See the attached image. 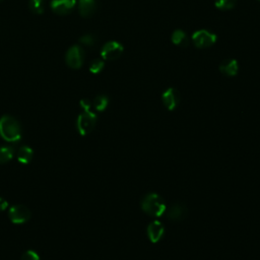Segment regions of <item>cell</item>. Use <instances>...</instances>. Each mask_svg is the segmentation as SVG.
<instances>
[{"label":"cell","mask_w":260,"mask_h":260,"mask_svg":"<svg viewBox=\"0 0 260 260\" xmlns=\"http://www.w3.org/2000/svg\"><path fill=\"white\" fill-rule=\"evenodd\" d=\"M0 136L8 142H18L21 139V125L15 117L4 115L0 118Z\"/></svg>","instance_id":"6da1fadb"},{"label":"cell","mask_w":260,"mask_h":260,"mask_svg":"<svg viewBox=\"0 0 260 260\" xmlns=\"http://www.w3.org/2000/svg\"><path fill=\"white\" fill-rule=\"evenodd\" d=\"M140 206L145 214L156 218L162 217L167 210V205L162 196L156 192L147 193L142 198Z\"/></svg>","instance_id":"7a4b0ae2"},{"label":"cell","mask_w":260,"mask_h":260,"mask_svg":"<svg viewBox=\"0 0 260 260\" xmlns=\"http://www.w3.org/2000/svg\"><path fill=\"white\" fill-rule=\"evenodd\" d=\"M97 123V116L92 111H83V113H81L77 122L78 130L80 135L84 136L90 134L96 126Z\"/></svg>","instance_id":"3957f363"},{"label":"cell","mask_w":260,"mask_h":260,"mask_svg":"<svg viewBox=\"0 0 260 260\" xmlns=\"http://www.w3.org/2000/svg\"><path fill=\"white\" fill-rule=\"evenodd\" d=\"M31 210L22 204H17L11 206L8 210L9 220L17 225L26 224L31 219Z\"/></svg>","instance_id":"277c9868"},{"label":"cell","mask_w":260,"mask_h":260,"mask_svg":"<svg viewBox=\"0 0 260 260\" xmlns=\"http://www.w3.org/2000/svg\"><path fill=\"white\" fill-rule=\"evenodd\" d=\"M217 39L218 37L215 34L210 33L206 30L197 31L192 35V41L194 45L200 49L208 48L210 46H213L217 42Z\"/></svg>","instance_id":"5b68a950"},{"label":"cell","mask_w":260,"mask_h":260,"mask_svg":"<svg viewBox=\"0 0 260 260\" xmlns=\"http://www.w3.org/2000/svg\"><path fill=\"white\" fill-rule=\"evenodd\" d=\"M66 63L73 69H79L82 66L84 59V51L80 46H72L66 53Z\"/></svg>","instance_id":"8992f818"},{"label":"cell","mask_w":260,"mask_h":260,"mask_svg":"<svg viewBox=\"0 0 260 260\" xmlns=\"http://www.w3.org/2000/svg\"><path fill=\"white\" fill-rule=\"evenodd\" d=\"M123 53V46L115 41L108 42L107 44L104 45L102 51H101V56L105 60H116L118 59Z\"/></svg>","instance_id":"52a82bcc"},{"label":"cell","mask_w":260,"mask_h":260,"mask_svg":"<svg viewBox=\"0 0 260 260\" xmlns=\"http://www.w3.org/2000/svg\"><path fill=\"white\" fill-rule=\"evenodd\" d=\"M146 234L147 238L152 243L156 244L162 240L165 235V227L162 222L159 220H154L152 221L150 225L147 226L146 229Z\"/></svg>","instance_id":"ba28073f"},{"label":"cell","mask_w":260,"mask_h":260,"mask_svg":"<svg viewBox=\"0 0 260 260\" xmlns=\"http://www.w3.org/2000/svg\"><path fill=\"white\" fill-rule=\"evenodd\" d=\"M77 1L76 0H52L50 6L51 9L57 15L63 16L68 15L69 12L73 10L76 7Z\"/></svg>","instance_id":"9c48e42d"},{"label":"cell","mask_w":260,"mask_h":260,"mask_svg":"<svg viewBox=\"0 0 260 260\" xmlns=\"http://www.w3.org/2000/svg\"><path fill=\"white\" fill-rule=\"evenodd\" d=\"M162 101L164 106L169 111H173L177 108L180 102V95L177 90L170 88L167 91H165L164 94L162 95Z\"/></svg>","instance_id":"30bf717a"},{"label":"cell","mask_w":260,"mask_h":260,"mask_svg":"<svg viewBox=\"0 0 260 260\" xmlns=\"http://www.w3.org/2000/svg\"><path fill=\"white\" fill-rule=\"evenodd\" d=\"M166 212L168 219L173 221H180L186 218L188 214L187 207L182 203L173 204L168 210H166Z\"/></svg>","instance_id":"8fae6325"},{"label":"cell","mask_w":260,"mask_h":260,"mask_svg":"<svg viewBox=\"0 0 260 260\" xmlns=\"http://www.w3.org/2000/svg\"><path fill=\"white\" fill-rule=\"evenodd\" d=\"M97 9L96 0H80L79 11L80 15L83 18L92 17Z\"/></svg>","instance_id":"7c38bea8"},{"label":"cell","mask_w":260,"mask_h":260,"mask_svg":"<svg viewBox=\"0 0 260 260\" xmlns=\"http://www.w3.org/2000/svg\"><path fill=\"white\" fill-rule=\"evenodd\" d=\"M220 70L221 73L226 74L228 77H235L239 70L238 62L235 59H227L224 62L220 63Z\"/></svg>","instance_id":"4fadbf2b"},{"label":"cell","mask_w":260,"mask_h":260,"mask_svg":"<svg viewBox=\"0 0 260 260\" xmlns=\"http://www.w3.org/2000/svg\"><path fill=\"white\" fill-rule=\"evenodd\" d=\"M33 157H34V152L32 148L30 146H21L18 154H17V158H18V160L20 163L23 164V165H27L29 164L31 160H33Z\"/></svg>","instance_id":"5bb4252c"},{"label":"cell","mask_w":260,"mask_h":260,"mask_svg":"<svg viewBox=\"0 0 260 260\" xmlns=\"http://www.w3.org/2000/svg\"><path fill=\"white\" fill-rule=\"evenodd\" d=\"M172 42L173 44H175L182 48H186L189 45V39L186 33L181 30H176L174 33H173Z\"/></svg>","instance_id":"9a60e30c"},{"label":"cell","mask_w":260,"mask_h":260,"mask_svg":"<svg viewBox=\"0 0 260 260\" xmlns=\"http://www.w3.org/2000/svg\"><path fill=\"white\" fill-rule=\"evenodd\" d=\"M15 156L14 148L8 145L0 146V164H6Z\"/></svg>","instance_id":"2e32d148"},{"label":"cell","mask_w":260,"mask_h":260,"mask_svg":"<svg viewBox=\"0 0 260 260\" xmlns=\"http://www.w3.org/2000/svg\"><path fill=\"white\" fill-rule=\"evenodd\" d=\"M109 104V99L106 96H98L95 98L94 100V107L99 112H102V111L106 110Z\"/></svg>","instance_id":"e0dca14e"},{"label":"cell","mask_w":260,"mask_h":260,"mask_svg":"<svg viewBox=\"0 0 260 260\" xmlns=\"http://www.w3.org/2000/svg\"><path fill=\"white\" fill-rule=\"evenodd\" d=\"M29 7L32 12L36 15H41L44 12L45 4H44V0H30Z\"/></svg>","instance_id":"ac0fdd59"},{"label":"cell","mask_w":260,"mask_h":260,"mask_svg":"<svg viewBox=\"0 0 260 260\" xmlns=\"http://www.w3.org/2000/svg\"><path fill=\"white\" fill-rule=\"evenodd\" d=\"M237 4V0H216L215 5L219 9L229 10L233 9Z\"/></svg>","instance_id":"d6986e66"},{"label":"cell","mask_w":260,"mask_h":260,"mask_svg":"<svg viewBox=\"0 0 260 260\" xmlns=\"http://www.w3.org/2000/svg\"><path fill=\"white\" fill-rule=\"evenodd\" d=\"M104 68V61L100 60V59H96L94 60L91 66H90V71L94 74H97V73H100Z\"/></svg>","instance_id":"ffe728a7"},{"label":"cell","mask_w":260,"mask_h":260,"mask_svg":"<svg viewBox=\"0 0 260 260\" xmlns=\"http://www.w3.org/2000/svg\"><path fill=\"white\" fill-rule=\"evenodd\" d=\"M95 38L92 35H84L80 38V43L85 47H92L95 45Z\"/></svg>","instance_id":"44dd1931"},{"label":"cell","mask_w":260,"mask_h":260,"mask_svg":"<svg viewBox=\"0 0 260 260\" xmlns=\"http://www.w3.org/2000/svg\"><path fill=\"white\" fill-rule=\"evenodd\" d=\"M21 260H40V256L36 251L28 250L22 254Z\"/></svg>","instance_id":"7402d4cb"},{"label":"cell","mask_w":260,"mask_h":260,"mask_svg":"<svg viewBox=\"0 0 260 260\" xmlns=\"http://www.w3.org/2000/svg\"><path fill=\"white\" fill-rule=\"evenodd\" d=\"M80 107L83 109V111H91L92 104L89 100H81L80 101Z\"/></svg>","instance_id":"603a6c76"},{"label":"cell","mask_w":260,"mask_h":260,"mask_svg":"<svg viewBox=\"0 0 260 260\" xmlns=\"http://www.w3.org/2000/svg\"><path fill=\"white\" fill-rule=\"evenodd\" d=\"M8 207V202L4 200V198L0 197V212H3Z\"/></svg>","instance_id":"cb8c5ba5"},{"label":"cell","mask_w":260,"mask_h":260,"mask_svg":"<svg viewBox=\"0 0 260 260\" xmlns=\"http://www.w3.org/2000/svg\"><path fill=\"white\" fill-rule=\"evenodd\" d=\"M0 1H2V0H0Z\"/></svg>","instance_id":"d4e9b609"}]
</instances>
